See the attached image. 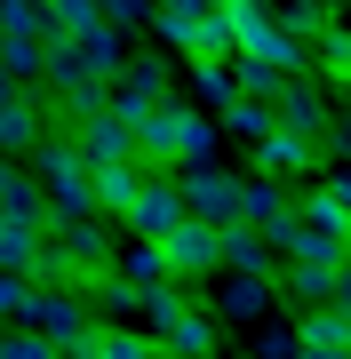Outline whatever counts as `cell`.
I'll use <instances>...</instances> for the list:
<instances>
[{
	"label": "cell",
	"mask_w": 351,
	"mask_h": 359,
	"mask_svg": "<svg viewBox=\"0 0 351 359\" xmlns=\"http://www.w3.org/2000/svg\"><path fill=\"white\" fill-rule=\"evenodd\" d=\"M200 152H208V120L192 112V104H160V112H144L136 120V160L144 168H160V176H176V168H192Z\"/></svg>",
	"instance_id": "cell-1"
},
{
	"label": "cell",
	"mask_w": 351,
	"mask_h": 359,
	"mask_svg": "<svg viewBox=\"0 0 351 359\" xmlns=\"http://www.w3.org/2000/svg\"><path fill=\"white\" fill-rule=\"evenodd\" d=\"M184 200H192V216L216 224V231H240L247 224V184L223 176V168H184Z\"/></svg>",
	"instance_id": "cell-2"
},
{
	"label": "cell",
	"mask_w": 351,
	"mask_h": 359,
	"mask_svg": "<svg viewBox=\"0 0 351 359\" xmlns=\"http://www.w3.org/2000/svg\"><path fill=\"white\" fill-rule=\"evenodd\" d=\"M296 351H303V359H351V311H343V304H327V311H303V327H296Z\"/></svg>",
	"instance_id": "cell-6"
},
{
	"label": "cell",
	"mask_w": 351,
	"mask_h": 359,
	"mask_svg": "<svg viewBox=\"0 0 351 359\" xmlns=\"http://www.w3.org/2000/svg\"><path fill=\"white\" fill-rule=\"evenodd\" d=\"M96 8H104L112 25H136V16H144V0H96Z\"/></svg>",
	"instance_id": "cell-9"
},
{
	"label": "cell",
	"mask_w": 351,
	"mask_h": 359,
	"mask_svg": "<svg viewBox=\"0 0 351 359\" xmlns=\"http://www.w3.org/2000/svg\"><path fill=\"white\" fill-rule=\"evenodd\" d=\"M263 304H272V287H263V280H232V287H223V311H232V320H256Z\"/></svg>",
	"instance_id": "cell-8"
},
{
	"label": "cell",
	"mask_w": 351,
	"mask_h": 359,
	"mask_svg": "<svg viewBox=\"0 0 351 359\" xmlns=\"http://www.w3.org/2000/svg\"><path fill=\"white\" fill-rule=\"evenodd\" d=\"M312 160H319V144L296 136V128H272V136H263V152H256V168H272V176H287V168H312Z\"/></svg>",
	"instance_id": "cell-7"
},
{
	"label": "cell",
	"mask_w": 351,
	"mask_h": 359,
	"mask_svg": "<svg viewBox=\"0 0 351 359\" xmlns=\"http://www.w3.org/2000/svg\"><path fill=\"white\" fill-rule=\"evenodd\" d=\"M192 224V200H184V176H152L144 200L128 208V240H168V231Z\"/></svg>",
	"instance_id": "cell-3"
},
{
	"label": "cell",
	"mask_w": 351,
	"mask_h": 359,
	"mask_svg": "<svg viewBox=\"0 0 351 359\" xmlns=\"http://www.w3.org/2000/svg\"><path fill=\"white\" fill-rule=\"evenodd\" d=\"M296 216L312 224L319 240L336 248V256H351V192H343V184H327V192H303V200H296Z\"/></svg>",
	"instance_id": "cell-5"
},
{
	"label": "cell",
	"mask_w": 351,
	"mask_h": 359,
	"mask_svg": "<svg viewBox=\"0 0 351 359\" xmlns=\"http://www.w3.org/2000/svg\"><path fill=\"white\" fill-rule=\"evenodd\" d=\"M160 248H168V271H176V280H208V271H223V231L200 224V216L184 224V231H168Z\"/></svg>",
	"instance_id": "cell-4"
}]
</instances>
